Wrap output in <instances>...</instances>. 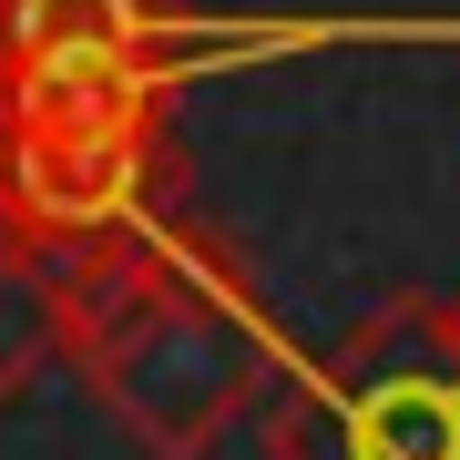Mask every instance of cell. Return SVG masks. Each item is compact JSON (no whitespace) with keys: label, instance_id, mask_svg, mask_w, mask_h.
<instances>
[{"label":"cell","instance_id":"2","mask_svg":"<svg viewBox=\"0 0 460 460\" xmlns=\"http://www.w3.org/2000/svg\"><path fill=\"white\" fill-rule=\"evenodd\" d=\"M266 460H460V296H399L266 389Z\"/></svg>","mask_w":460,"mask_h":460},{"label":"cell","instance_id":"3","mask_svg":"<svg viewBox=\"0 0 460 460\" xmlns=\"http://www.w3.org/2000/svg\"><path fill=\"white\" fill-rule=\"evenodd\" d=\"M174 0H0V72L62 51H144Z\"/></svg>","mask_w":460,"mask_h":460},{"label":"cell","instance_id":"1","mask_svg":"<svg viewBox=\"0 0 460 460\" xmlns=\"http://www.w3.org/2000/svg\"><path fill=\"white\" fill-rule=\"evenodd\" d=\"M41 307H51V358L83 368V389L154 460H205L246 410H266V389L296 358L246 256L174 205L93 246L83 266H62Z\"/></svg>","mask_w":460,"mask_h":460},{"label":"cell","instance_id":"4","mask_svg":"<svg viewBox=\"0 0 460 460\" xmlns=\"http://www.w3.org/2000/svg\"><path fill=\"white\" fill-rule=\"evenodd\" d=\"M51 368V307L31 277H0V410Z\"/></svg>","mask_w":460,"mask_h":460}]
</instances>
